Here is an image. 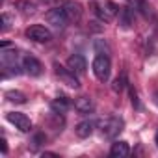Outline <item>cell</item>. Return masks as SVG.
<instances>
[{
    "label": "cell",
    "mask_w": 158,
    "mask_h": 158,
    "mask_svg": "<svg viewBox=\"0 0 158 158\" xmlns=\"http://www.w3.org/2000/svg\"><path fill=\"white\" fill-rule=\"evenodd\" d=\"M99 127H101L104 138H115L119 132H123L125 123L119 117H106V119H101L99 121Z\"/></svg>",
    "instance_id": "1"
},
{
    "label": "cell",
    "mask_w": 158,
    "mask_h": 158,
    "mask_svg": "<svg viewBox=\"0 0 158 158\" xmlns=\"http://www.w3.org/2000/svg\"><path fill=\"white\" fill-rule=\"evenodd\" d=\"M93 73L95 76L99 78L101 82H108L110 78V73H112V63H110V58L104 56V54H99L95 60H93Z\"/></svg>",
    "instance_id": "2"
},
{
    "label": "cell",
    "mask_w": 158,
    "mask_h": 158,
    "mask_svg": "<svg viewBox=\"0 0 158 158\" xmlns=\"http://www.w3.org/2000/svg\"><path fill=\"white\" fill-rule=\"evenodd\" d=\"M26 37L35 41V43H48L52 39V34L43 24H32V26L26 28Z\"/></svg>",
    "instance_id": "3"
},
{
    "label": "cell",
    "mask_w": 158,
    "mask_h": 158,
    "mask_svg": "<svg viewBox=\"0 0 158 158\" xmlns=\"http://www.w3.org/2000/svg\"><path fill=\"white\" fill-rule=\"evenodd\" d=\"M45 19H47L48 24H52L54 28H60V30L65 28V24L69 23V17H67V13H65L63 8H52V10H48L45 13Z\"/></svg>",
    "instance_id": "4"
},
{
    "label": "cell",
    "mask_w": 158,
    "mask_h": 158,
    "mask_svg": "<svg viewBox=\"0 0 158 158\" xmlns=\"http://www.w3.org/2000/svg\"><path fill=\"white\" fill-rule=\"evenodd\" d=\"M56 74H58V78H60L65 86H69V88H73V89H78V88H80V82H78V78H76V73L71 71L69 67L56 65Z\"/></svg>",
    "instance_id": "5"
},
{
    "label": "cell",
    "mask_w": 158,
    "mask_h": 158,
    "mask_svg": "<svg viewBox=\"0 0 158 158\" xmlns=\"http://www.w3.org/2000/svg\"><path fill=\"white\" fill-rule=\"evenodd\" d=\"M93 11H95V15L101 19V21H104V23H110L114 17H115V13L119 11V8L114 4V2H104V6H97V4H93Z\"/></svg>",
    "instance_id": "6"
},
{
    "label": "cell",
    "mask_w": 158,
    "mask_h": 158,
    "mask_svg": "<svg viewBox=\"0 0 158 158\" xmlns=\"http://www.w3.org/2000/svg\"><path fill=\"white\" fill-rule=\"evenodd\" d=\"M6 119H8L11 125H15V128H19L21 132H30V130H32V121H30V117L24 115V114H21V112H10V114L6 115Z\"/></svg>",
    "instance_id": "7"
},
{
    "label": "cell",
    "mask_w": 158,
    "mask_h": 158,
    "mask_svg": "<svg viewBox=\"0 0 158 158\" xmlns=\"http://www.w3.org/2000/svg\"><path fill=\"white\" fill-rule=\"evenodd\" d=\"M23 69H24V73H28L30 76H39V74L43 73L41 61H39L37 58H34V56H24V58H23Z\"/></svg>",
    "instance_id": "8"
},
{
    "label": "cell",
    "mask_w": 158,
    "mask_h": 158,
    "mask_svg": "<svg viewBox=\"0 0 158 158\" xmlns=\"http://www.w3.org/2000/svg\"><path fill=\"white\" fill-rule=\"evenodd\" d=\"M67 67H69L71 71H74L76 74H84L86 69H88V61H86V58H84L82 54H73V56H69V60H67Z\"/></svg>",
    "instance_id": "9"
},
{
    "label": "cell",
    "mask_w": 158,
    "mask_h": 158,
    "mask_svg": "<svg viewBox=\"0 0 158 158\" xmlns=\"http://www.w3.org/2000/svg\"><path fill=\"white\" fill-rule=\"evenodd\" d=\"M74 110L78 112V114H93V110H95V102H93V99L91 97H78L76 101H74Z\"/></svg>",
    "instance_id": "10"
},
{
    "label": "cell",
    "mask_w": 158,
    "mask_h": 158,
    "mask_svg": "<svg viewBox=\"0 0 158 158\" xmlns=\"http://www.w3.org/2000/svg\"><path fill=\"white\" fill-rule=\"evenodd\" d=\"M61 8L65 10L69 21H78V19H80V15H82V6L78 4V2H73V0H67Z\"/></svg>",
    "instance_id": "11"
},
{
    "label": "cell",
    "mask_w": 158,
    "mask_h": 158,
    "mask_svg": "<svg viewBox=\"0 0 158 158\" xmlns=\"http://www.w3.org/2000/svg\"><path fill=\"white\" fill-rule=\"evenodd\" d=\"M93 130H95V121H89V119L78 123V125L74 127V132H76L78 138H89V136L93 134Z\"/></svg>",
    "instance_id": "12"
},
{
    "label": "cell",
    "mask_w": 158,
    "mask_h": 158,
    "mask_svg": "<svg viewBox=\"0 0 158 158\" xmlns=\"http://www.w3.org/2000/svg\"><path fill=\"white\" fill-rule=\"evenodd\" d=\"M128 152H130V147H128L127 141L112 143V149H110V156L112 158H125V156H128Z\"/></svg>",
    "instance_id": "13"
},
{
    "label": "cell",
    "mask_w": 158,
    "mask_h": 158,
    "mask_svg": "<svg viewBox=\"0 0 158 158\" xmlns=\"http://www.w3.org/2000/svg\"><path fill=\"white\" fill-rule=\"evenodd\" d=\"M119 24H121V28H125V30L134 24L132 8H121V10H119Z\"/></svg>",
    "instance_id": "14"
},
{
    "label": "cell",
    "mask_w": 158,
    "mask_h": 158,
    "mask_svg": "<svg viewBox=\"0 0 158 158\" xmlns=\"http://www.w3.org/2000/svg\"><path fill=\"white\" fill-rule=\"evenodd\" d=\"M69 106H71V102H69V99L67 97H58L56 101H52V104H50V108H52V112L54 114H65L67 110H69Z\"/></svg>",
    "instance_id": "15"
},
{
    "label": "cell",
    "mask_w": 158,
    "mask_h": 158,
    "mask_svg": "<svg viewBox=\"0 0 158 158\" xmlns=\"http://www.w3.org/2000/svg\"><path fill=\"white\" fill-rule=\"evenodd\" d=\"M128 2H130V8H134L136 11H139L143 17L151 15V8H149V4L145 2V0H128Z\"/></svg>",
    "instance_id": "16"
},
{
    "label": "cell",
    "mask_w": 158,
    "mask_h": 158,
    "mask_svg": "<svg viewBox=\"0 0 158 158\" xmlns=\"http://www.w3.org/2000/svg\"><path fill=\"white\" fill-rule=\"evenodd\" d=\"M6 99L11 101V102H15V104H24V102H26V95L21 93V91H17V89L6 91Z\"/></svg>",
    "instance_id": "17"
},
{
    "label": "cell",
    "mask_w": 158,
    "mask_h": 158,
    "mask_svg": "<svg viewBox=\"0 0 158 158\" xmlns=\"http://www.w3.org/2000/svg\"><path fill=\"white\" fill-rule=\"evenodd\" d=\"M15 8H17V10H21V13H23V15H32V13L35 11V4L26 2V0H19V2H15Z\"/></svg>",
    "instance_id": "18"
},
{
    "label": "cell",
    "mask_w": 158,
    "mask_h": 158,
    "mask_svg": "<svg viewBox=\"0 0 158 158\" xmlns=\"http://www.w3.org/2000/svg\"><path fill=\"white\" fill-rule=\"evenodd\" d=\"M93 48H95V52H97V54H104V56H108V54H110V47H108L106 43H102V39H95Z\"/></svg>",
    "instance_id": "19"
},
{
    "label": "cell",
    "mask_w": 158,
    "mask_h": 158,
    "mask_svg": "<svg viewBox=\"0 0 158 158\" xmlns=\"http://www.w3.org/2000/svg\"><path fill=\"white\" fill-rule=\"evenodd\" d=\"M125 84H127V78H125V74L123 76H119V78H115V82H114V91L115 93H121L123 91V88H125Z\"/></svg>",
    "instance_id": "20"
},
{
    "label": "cell",
    "mask_w": 158,
    "mask_h": 158,
    "mask_svg": "<svg viewBox=\"0 0 158 158\" xmlns=\"http://www.w3.org/2000/svg\"><path fill=\"white\" fill-rule=\"evenodd\" d=\"M41 143H45V134H35L32 139V149H37Z\"/></svg>",
    "instance_id": "21"
},
{
    "label": "cell",
    "mask_w": 158,
    "mask_h": 158,
    "mask_svg": "<svg viewBox=\"0 0 158 158\" xmlns=\"http://www.w3.org/2000/svg\"><path fill=\"white\" fill-rule=\"evenodd\" d=\"M10 24H11V17L8 13H2V32H6L10 28Z\"/></svg>",
    "instance_id": "22"
},
{
    "label": "cell",
    "mask_w": 158,
    "mask_h": 158,
    "mask_svg": "<svg viewBox=\"0 0 158 158\" xmlns=\"http://www.w3.org/2000/svg\"><path fill=\"white\" fill-rule=\"evenodd\" d=\"M130 101H132V104L136 106V108H139V101H138V93L130 88Z\"/></svg>",
    "instance_id": "23"
},
{
    "label": "cell",
    "mask_w": 158,
    "mask_h": 158,
    "mask_svg": "<svg viewBox=\"0 0 158 158\" xmlns=\"http://www.w3.org/2000/svg\"><path fill=\"white\" fill-rule=\"evenodd\" d=\"M0 151H2V154H6V152H8V143H6V139H4V138L0 139Z\"/></svg>",
    "instance_id": "24"
},
{
    "label": "cell",
    "mask_w": 158,
    "mask_h": 158,
    "mask_svg": "<svg viewBox=\"0 0 158 158\" xmlns=\"http://www.w3.org/2000/svg\"><path fill=\"white\" fill-rule=\"evenodd\" d=\"M154 104L158 106V93H154Z\"/></svg>",
    "instance_id": "25"
},
{
    "label": "cell",
    "mask_w": 158,
    "mask_h": 158,
    "mask_svg": "<svg viewBox=\"0 0 158 158\" xmlns=\"http://www.w3.org/2000/svg\"><path fill=\"white\" fill-rule=\"evenodd\" d=\"M154 141H156V147H158V130H156V136H154Z\"/></svg>",
    "instance_id": "26"
}]
</instances>
